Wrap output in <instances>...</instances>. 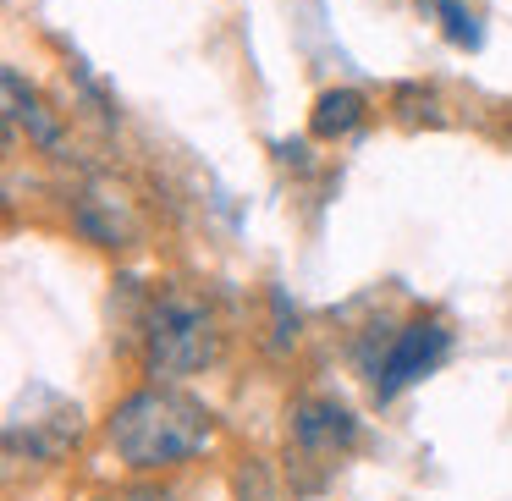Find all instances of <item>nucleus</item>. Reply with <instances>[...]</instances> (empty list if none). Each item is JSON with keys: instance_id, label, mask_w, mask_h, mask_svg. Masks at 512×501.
I'll use <instances>...</instances> for the list:
<instances>
[{"instance_id": "5", "label": "nucleus", "mask_w": 512, "mask_h": 501, "mask_svg": "<svg viewBox=\"0 0 512 501\" xmlns=\"http://www.w3.org/2000/svg\"><path fill=\"white\" fill-rule=\"evenodd\" d=\"M17 122L28 127V138H34L39 149H50V155L61 149V127L50 122V111L39 105V94L23 83V72H17V67H6V138L17 133Z\"/></svg>"}, {"instance_id": "1", "label": "nucleus", "mask_w": 512, "mask_h": 501, "mask_svg": "<svg viewBox=\"0 0 512 501\" xmlns=\"http://www.w3.org/2000/svg\"><path fill=\"white\" fill-rule=\"evenodd\" d=\"M105 441L127 468H177L215 441V419L204 402L182 397V391L144 386L111 408Z\"/></svg>"}, {"instance_id": "3", "label": "nucleus", "mask_w": 512, "mask_h": 501, "mask_svg": "<svg viewBox=\"0 0 512 501\" xmlns=\"http://www.w3.org/2000/svg\"><path fill=\"white\" fill-rule=\"evenodd\" d=\"M446 347H452V331H446L441 320L402 325V331L386 342V358L375 364V397L391 402L402 386H413L419 375H430V369L446 358Z\"/></svg>"}, {"instance_id": "4", "label": "nucleus", "mask_w": 512, "mask_h": 501, "mask_svg": "<svg viewBox=\"0 0 512 501\" xmlns=\"http://www.w3.org/2000/svg\"><path fill=\"white\" fill-rule=\"evenodd\" d=\"M292 441L314 457H336L358 441V419L347 408H336V402H320V397L298 402L292 408Z\"/></svg>"}, {"instance_id": "6", "label": "nucleus", "mask_w": 512, "mask_h": 501, "mask_svg": "<svg viewBox=\"0 0 512 501\" xmlns=\"http://www.w3.org/2000/svg\"><path fill=\"white\" fill-rule=\"evenodd\" d=\"M364 122V94L358 89H331L314 100V116H309V133L314 138H342Z\"/></svg>"}, {"instance_id": "8", "label": "nucleus", "mask_w": 512, "mask_h": 501, "mask_svg": "<svg viewBox=\"0 0 512 501\" xmlns=\"http://www.w3.org/2000/svg\"><path fill=\"white\" fill-rule=\"evenodd\" d=\"M116 501H177V490H160V485H138V490H127V496H116Z\"/></svg>"}, {"instance_id": "7", "label": "nucleus", "mask_w": 512, "mask_h": 501, "mask_svg": "<svg viewBox=\"0 0 512 501\" xmlns=\"http://www.w3.org/2000/svg\"><path fill=\"white\" fill-rule=\"evenodd\" d=\"M435 12H441V28H446V39H452L457 50L479 45V17L468 12L463 0H435Z\"/></svg>"}, {"instance_id": "2", "label": "nucleus", "mask_w": 512, "mask_h": 501, "mask_svg": "<svg viewBox=\"0 0 512 501\" xmlns=\"http://www.w3.org/2000/svg\"><path fill=\"white\" fill-rule=\"evenodd\" d=\"M221 353V331L215 314L188 292H160L149 309V331H144V364L155 380H188L204 364H215Z\"/></svg>"}, {"instance_id": "9", "label": "nucleus", "mask_w": 512, "mask_h": 501, "mask_svg": "<svg viewBox=\"0 0 512 501\" xmlns=\"http://www.w3.org/2000/svg\"><path fill=\"white\" fill-rule=\"evenodd\" d=\"M276 155H281V160H292V166H303V160H309V149H303V144H281Z\"/></svg>"}]
</instances>
